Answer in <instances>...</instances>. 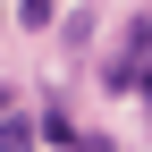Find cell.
Segmentation results:
<instances>
[{
	"label": "cell",
	"instance_id": "6da1fadb",
	"mask_svg": "<svg viewBox=\"0 0 152 152\" xmlns=\"http://www.w3.org/2000/svg\"><path fill=\"white\" fill-rule=\"evenodd\" d=\"M0 152H34V127L26 118H0Z\"/></svg>",
	"mask_w": 152,
	"mask_h": 152
},
{
	"label": "cell",
	"instance_id": "7a4b0ae2",
	"mask_svg": "<svg viewBox=\"0 0 152 152\" xmlns=\"http://www.w3.org/2000/svg\"><path fill=\"white\" fill-rule=\"evenodd\" d=\"M51 9H59V0H17V17H26V26H51Z\"/></svg>",
	"mask_w": 152,
	"mask_h": 152
},
{
	"label": "cell",
	"instance_id": "3957f363",
	"mask_svg": "<svg viewBox=\"0 0 152 152\" xmlns=\"http://www.w3.org/2000/svg\"><path fill=\"white\" fill-rule=\"evenodd\" d=\"M135 93H144V102H152V68H144V76H135Z\"/></svg>",
	"mask_w": 152,
	"mask_h": 152
}]
</instances>
